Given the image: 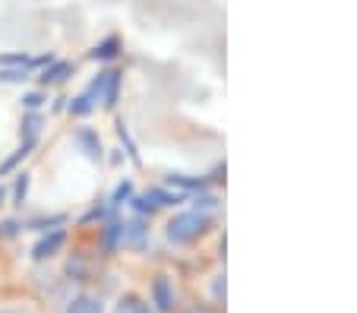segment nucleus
<instances>
[{
	"mask_svg": "<svg viewBox=\"0 0 357 313\" xmlns=\"http://www.w3.org/2000/svg\"><path fill=\"white\" fill-rule=\"evenodd\" d=\"M209 228V215L206 212H181L168 222V241L171 244H193L199 234H206Z\"/></svg>",
	"mask_w": 357,
	"mask_h": 313,
	"instance_id": "1",
	"label": "nucleus"
},
{
	"mask_svg": "<svg viewBox=\"0 0 357 313\" xmlns=\"http://www.w3.org/2000/svg\"><path fill=\"white\" fill-rule=\"evenodd\" d=\"M174 203H181V197H177V193H168V190H149L146 197L133 199L136 209H139V212H149V215H152L155 209H162V206H174Z\"/></svg>",
	"mask_w": 357,
	"mask_h": 313,
	"instance_id": "2",
	"label": "nucleus"
},
{
	"mask_svg": "<svg viewBox=\"0 0 357 313\" xmlns=\"http://www.w3.org/2000/svg\"><path fill=\"white\" fill-rule=\"evenodd\" d=\"M63 244H67V234H63V231H51L47 238H41L38 244H35L32 257H35V259H47V257H54V253L61 250Z\"/></svg>",
	"mask_w": 357,
	"mask_h": 313,
	"instance_id": "3",
	"label": "nucleus"
},
{
	"mask_svg": "<svg viewBox=\"0 0 357 313\" xmlns=\"http://www.w3.org/2000/svg\"><path fill=\"white\" fill-rule=\"evenodd\" d=\"M117 89H121V73L108 70V73H105V86H101V102L108 105V108L117 105Z\"/></svg>",
	"mask_w": 357,
	"mask_h": 313,
	"instance_id": "4",
	"label": "nucleus"
},
{
	"mask_svg": "<svg viewBox=\"0 0 357 313\" xmlns=\"http://www.w3.org/2000/svg\"><path fill=\"white\" fill-rule=\"evenodd\" d=\"M152 294H155V304L158 310H171V304H174V291H171V282L165 279H155V285H152Z\"/></svg>",
	"mask_w": 357,
	"mask_h": 313,
	"instance_id": "5",
	"label": "nucleus"
},
{
	"mask_svg": "<svg viewBox=\"0 0 357 313\" xmlns=\"http://www.w3.org/2000/svg\"><path fill=\"white\" fill-rule=\"evenodd\" d=\"M123 244H130V247L146 244V225H142V218H133V222L123 225Z\"/></svg>",
	"mask_w": 357,
	"mask_h": 313,
	"instance_id": "6",
	"label": "nucleus"
},
{
	"mask_svg": "<svg viewBox=\"0 0 357 313\" xmlns=\"http://www.w3.org/2000/svg\"><path fill=\"white\" fill-rule=\"evenodd\" d=\"M76 143L82 146V152H86L89 158H101V143H98V133H95V130H79V133H76Z\"/></svg>",
	"mask_w": 357,
	"mask_h": 313,
	"instance_id": "7",
	"label": "nucleus"
},
{
	"mask_svg": "<svg viewBox=\"0 0 357 313\" xmlns=\"http://www.w3.org/2000/svg\"><path fill=\"white\" fill-rule=\"evenodd\" d=\"M67 313H105V304H101L98 298H89V294H82V298L70 300Z\"/></svg>",
	"mask_w": 357,
	"mask_h": 313,
	"instance_id": "8",
	"label": "nucleus"
},
{
	"mask_svg": "<svg viewBox=\"0 0 357 313\" xmlns=\"http://www.w3.org/2000/svg\"><path fill=\"white\" fill-rule=\"evenodd\" d=\"M121 244H123V225L105 228V234H101V247H105V253H114Z\"/></svg>",
	"mask_w": 357,
	"mask_h": 313,
	"instance_id": "9",
	"label": "nucleus"
},
{
	"mask_svg": "<svg viewBox=\"0 0 357 313\" xmlns=\"http://www.w3.org/2000/svg\"><path fill=\"white\" fill-rule=\"evenodd\" d=\"M70 73H73V67H70L67 61H57L51 70H45V76H41V82H45V86H47V82H63Z\"/></svg>",
	"mask_w": 357,
	"mask_h": 313,
	"instance_id": "10",
	"label": "nucleus"
},
{
	"mask_svg": "<svg viewBox=\"0 0 357 313\" xmlns=\"http://www.w3.org/2000/svg\"><path fill=\"white\" fill-rule=\"evenodd\" d=\"M117 48H121V41L114 38V35H111V38H105L98 45V48L92 51V61H111V57L117 54Z\"/></svg>",
	"mask_w": 357,
	"mask_h": 313,
	"instance_id": "11",
	"label": "nucleus"
},
{
	"mask_svg": "<svg viewBox=\"0 0 357 313\" xmlns=\"http://www.w3.org/2000/svg\"><path fill=\"white\" fill-rule=\"evenodd\" d=\"M168 181H171V184H177V187H187V190H202V187H206V181H202V177H183V174H171Z\"/></svg>",
	"mask_w": 357,
	"mask_h": 313,
	"instance_id": "12",
	"label": "nucleus"
},
{
	"mask_svg": "<svg viewBox=\"0 0 357 313\" xmlns=\"http://www.w3.org/2000/svg\"><path fill=\"white\" fill-rule=\"evenodd\" d=\"M117 313H152V310H149L139 298H123L121 304H117Z\"/></svg>",
	"mask_w": 357,
	"mask_h": 313,
	"instance_id": "13",
	"label": "nucleus"
},
{
	"mask_svg": "<svg viewBox=\"0 0 357 313\" xmlns=\"http://www.w3.org/2000/svg\"><path fill=\"white\" fill-rule=\"evenodd\" d=\"M92 108H95V105L89 102L86 96H79V98H73V102H70V114H76V117H86V114H92Z\"/></svg>",
	"mask_w": 357,
	"mask_h": 313,
	"instance_id": "14",
	"label": "nucleus"
},
{
	"mask_svg": "<svg viewBox=\"0 0 357 313\" xmlns=\"http://www.w3.org/2000/svg\"><path fill=\"white\" fill-rule=\"evenodd\" d=\"M26 193H29V174H20L16 177V187H13V203L22 206L26 203Z\"/></svg>",
	"mask_w": 357,
	"mask_h": 313,
	"instance_id": "15",
	"label": "nucleus"
},
{
	"mask_svg": "<svg viewBox=\"0 0 357 313\" xmlns=\"http://www.w3.org/2000/svg\"><path fill=\"white\" fill-rule=\"evenodd\" d=\"M130 193H133V184H130V181H123V184L114 190V199H111V203H114V206L127 203V199H130Z\"/></svg>",
	"mask_w": 357,
	"mask_h": 313,
	"instance_id": "16",
	"label": "nucleus"
},
{
	"mask_svg": "<svg viewBox=\"0 0 357 313\" xmlns=\"http://www.w3.org/2000/svg\"><path fill=\"white\" fill-rule=\"evenodd\" d=\"M41 102H45V96L41 92H29L26 98H22V105H26L29 111H35V108H41Z\"/></svg>",
	"mask_w": 357,
	"mask_h": 313,
	"instance_id": "17",
	"label": "nucleus"
},
{
	"mask_svg": "<svg viewBox=\"0 0 357 313\" xmlns=\"http://www.w3.org/2000/svg\"><path fill=\"white\" fill-rule=\"evenodd\" d=\"M0 79H26V70H3V73H0Z\"/></svg>",
	"mask_w": 357,
	"mask_h": 313,
	"instance_id": "18",
	"label": "nucleus"
},
{
	"mask_svg": "<svg viewBox=\"0 0 357 313\" xmlns=\"http://www.w3.org/2000/svg\"><path fill=\"white\" fill-rule=\"evenodd\" d=\"M199 206H202V209H215V206H218V199L215 197H196V209H199Z\"/></svg>",
	"mask_w": 357,
	"mask_h": 313,
	"instance_id": "19",
	"label": "nucleus"
},
{
	"mask_svg": "<svg viewBox=\"0 0 357 313\" xmlns=\"http://www.w3.org/2000/svg\"><path fill=\"white\" fill-rule=\"evenodd\" d=\"M16 228H20L16 222H7V225H3V234H16Z\"/></svg>",
	"mask_w": 357,
	"mask_h": 313,
	"instance_id": "20",
	"label": "nucleus"
},
{
	"mask_svg": "<svg viewBox=\"0 0 357 313\" xmlns=\"http://www.w3.org/2000/svg\"><path fill=\"white\" fill-rule=\"evenodd\" d=\"M187 313H212L209 307H193V310H187Z\"/></svg>",
	"mask_w": 357,
	"mask_h": 313,
	"instance_id": "21",
	"label": "nucleus"
},
{
	"mask_svg": "<svg viewBox=\"0 0 357 313\" xmlns=\"http://www.w3.org/2000/svg\"><path fill=\"white\" fill-rule=\"evenodd\" d=\"M0 203H3V187H0Z\"/></svg>",
	"mask_w": 357,
	"mask_h": 313,
	"instance_id": "22",
	"label": "nucleus"
},
{
	"mask_svg": "<svg viewBox=\"0 0 357 313\" xmlns=\"http://www.w3.org/2000/svg\"><path fill=\"white\" fill-rule=\"evenodd\" d=\"M7 313H20V310H7Z\"/></svg>",
	"mask_w": 357,
	"mask_h": 313,
	"instance_id": "23",
	"label": "nucleus"
}]
</instances>
